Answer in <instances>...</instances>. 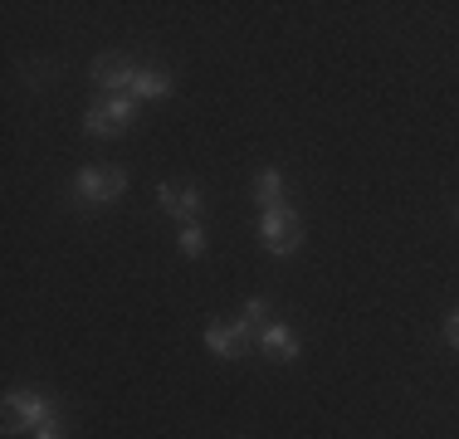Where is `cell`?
<instances>
[{
  "label": "cell",
  "instance_id": "1",
  "mask_svg": "<svg viewBox=\"0 0 459 439\" xmlns=\"http://www.w3.org/2000/svg\"><path fill=\"white\" fill-rule=\"evenodd\" d=\"M259 239H264V249L274 259H289L293 249L303 245V220H299V211H293L289 201L283 205H269L264 215H259Z\"/></svg>",
  "mask_w": 459,
  "mask_h": 439
},
{
  "label": "cell",
  "instance_id": "2",
  "mask_svg": "<svg viewBox=\"0 0 459 439\" xmlns=\"http://www.w3.org/2000/svg\"><path fill=\"white\" fill-rule=\"evenodd\" d=\"M127 191V167H83L74 176V201L79 205H108Z\"/></svg>",
  "mask_w": 459,
  "mask_h": 439
},
{
  "label": "cell",
  "instance_id": "3",
  "mask_svg": "<svg viewBox=\"0 0 459 439\" xmlns=\"http://www.w3.org/2000/svg\"><path fill=\"white\" fill-rule=\"evenodd\" d=\"M49 420H54V405L45 395H35V391H10L5 395V435H20V430L35 435L39 425H49Z\"/></svg>",
  "mask_w": 459,
  "mask_h": 439
},
{
  "label": "cell",
  "instance_id": "4",
  "mask_svg": "<svg viewBox=\"0 0 459 439\" xmlns=\"http://www.w3.org/2000/svg\"><path fill=\"white\" fill-rule=\"evenodd\" d=\"M137 73H142V69H133V64H117V59H108V54H98V59H93V79H98V88H103L108 98L133 93Z\"/></svg>",
  "mask_w": 459,
  "mask_h": 439
},
{
  "label": "cell",
  "instance_id": "5",
  "mask_svg": "<svg viewBox=\"0 0 459 439\" xmlns=\"http://www.w3.org/2000/svg\"><path fill=\"white\" fill-rule=\"evenodd\" d=\"M255 342H259V351H274L279 361H293V357H299V351H303L289 323H264V332H259Z\"/></svg>",
  "mask_w": 459,
  "mask_h": 439
},
{
  "label": "cell",
  "instance_id": "6",
  "mask_svg": "<svg viewBox=\"0 0 459 439\" xmlns=\"http://www.w3.org/2000/svg\"><path fill=\"white\" fill-rule=\"evenodd\" d=\"M98 108L108 113V123H113V132H123V127L137 117V98H133V93H117V98L98 93Z\"/></svg>",
  "mask_w": 459,
  "mask_h": 439
},
{
  "label": "cell",
  "instance_id": "7",
  "mask_svg": "<svg viewBox=\"0 0 459 439\" xmlns=\"http://www.w3.org/2000/svg\"><path fill=\"white\" fill-rule=\"evenodd\" d=\"M205 347H211L221 361H239V357H245V347L235 342V332L221 327V323H205Z\"/></svg>",
  "mask_w": 459,
  "mask_h": 439
},
{
  "label": "cell",
  "instance_id": "8",
  "mask_svg": "<svg viewBox=\"0 0 459 439\" xmlns=\"http://www.w3.org/2000/svg\"><path fill=\"white\" fill-rule=\"evenodd\" d=\"M171 93V79L161 69H142L137 73V83H133V98L142 103V98H147V103H157V98H167Z\"/></svg>",
  "mask_w": 459,
  "mask_h": 439
},
{
  "label": "cell",
  "instance_id": "9",
  "mask_svg": "<svg viewBox=\"0 0 459 439\" xmlns=\"http://www.w3.org/2000/svg\"><path fill=\"white\" fill-rule=\"evenodd\" d=\"M255 201L264 205V211H269V205H283V176L274 167H264L255 176Z\"/></svg>",
  "mask_w": 459,
  "mask_h": 439
},
{
  "label": "cell",
  "instance_id": "10",
  "mask_svg": "<svg viewBox=\"0 0 459 439\" xmlns=\"http://www.w3.org/2000/svg\"><path fill=\"white\" fill-rule=\"evenodd\" d=\"M177 249H181L186 259H201V254H205V229H201V225H181Z\"/></svg>",
  "mask_w": 459,
  "mask_h": 439
},
{
  "label": "cell",
  "instance_id": "11",
  "mask_svg": "<svg viewBox=\"0 0 459 439\" xmlns=\"http://www.w3.org/2000/svg\"><path fill=\"white\" fill-rule=\"evenodd\" d=\"M181 220V225H195V215H201V191H195V185H186V191L177 195V211H171Z\"/></svg>",
  "mask_w": 459,
  "mask_h": 439
},
{
  "label": "cell",
  "instance_id": "12",
  "mask_svg": "<svg viewBox=\"0 0 459 439\" xmlns=\"http://www.w3.org/2000/svg\"><path fill=\"white\" fill-rule=\"evenodd\" d=\"M239 317H245L249 327H259V323L269 317V303H264V298H249V303H245V313H239Z\"/></svg>",
  "mask_w": 459,
  "mask_h": 439
},
{
  "label": "cell",
  "instance_id": "13",
  "mask_svg": "<svg viewBox=\"0 0 459 439\" xmlns=\"http://www.w3.org/2000/svg\"><path fill=\"white\" fill-rule=\"evenodd\" d=\"M177 195H181L177 185H157V205H161V211H167V215L177 211Z\"/></svg>",
  "mask_w": 459,
  "mask_h": 439
},
{
  "label": "cell",
  "instance_id": "14",
  "mask_svg": "<svg viewBox=\"0 0 459 439\" xmlns=\"http://www.w3.org/2000/svg\"><path fill=\"white\" fill-rule=\"evenodd\" d=\"M445 342H450V347H459V307H455L450 317H445Z\"/></svg>",
  "mask_w": 459,
  "mask_h": 439
},
{
  "label": "cell",
  "instance_id": "15",
  "mask_svg": "<svg viewBox=\"0 0 459 439\" xmlns=\"http://www.w3.org/2000/svg\"><path fill=\"white\" fill-rule=\"evenodd\" d=\"M30 439H64V430H59V425H54V420H49V425H39V430L30 435Z\"/></svg>",
  "mask_w": 459,
  "mask_h": 439
}]
</instances>
